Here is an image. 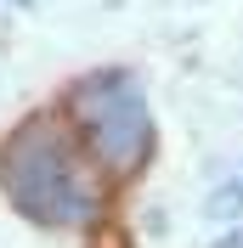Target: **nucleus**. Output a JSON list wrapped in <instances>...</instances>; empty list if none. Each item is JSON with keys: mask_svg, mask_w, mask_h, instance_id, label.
I'll use <instances>...</instances> for the list:
<instances>
[{"mask_svg": "<svg viewBox=\"0 0 243 248\" xmlns=\"http://www.w3.org/2000/svg\"><path fill=\"white\" fill-rule=\"evenodd\" d=\"M85 248H130V232H124L119 220H96L91 237H85Z\"/></svg>", "mask_w": 243, "mask_h": 248, "instance_id": "obj_3", "label": "nucleus"}, {"mask_svg": "<svg viewBox=\"0 0 243 248\" xmlns=\"http://www.w3.org/2000/svg\"><path fill=\"white\" fill-rule=\"evenodd\" d=\"M74 119L91 141V153L102 158L113 175H130L147 164L153 153V113L141 102V85L119 68L85 74L74 85Z\"/></svg>", "mask_w": 243, "mask_h": 248, "instance_id": "obj_2", "label": "nucleus"}, {"mask_svg": "<svg viewBox=\"0 0 243 248\" xmlns=\"http://www.w3.org/2000/svg\"><path fill=\"white\" fill-rule=\"evenodd\" d=\"M243 209V181H232V186H221V192H215L209 198V220H232Z\"/></svg>", "mask_w": 243, "mask_h": 248, "instance_id": "obj_4", "label": "nucleus"}, {"mask_svg": "<svg viewBox=\"0 0 243 248\" xmlns=\"http://www.w3.org/2000/svg\"><path fill=\"white\" fill-rule=\"evenodd\" d=\"M0 192L34 226H79L96 215V192L79 181L62 130H51L46 119H23L0 141Z\"/></svg>", "mask_w": 243, "mask_h": 248, "instance_id": "obj_1", "label": "nucleus"}]
</instances>
